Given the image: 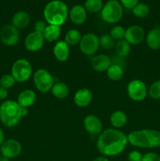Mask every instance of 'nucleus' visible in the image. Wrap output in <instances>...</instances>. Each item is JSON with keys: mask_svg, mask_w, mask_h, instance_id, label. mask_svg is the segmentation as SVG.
Here are the masks:
<instances>
[{"mask_svg": "<svg viewBox=\"0 0 160 161\" xmlns=\"http://www.w3.org/2000/svg\"><path fill=\"white\" fill-rule=\"evenodd\" d=\"M128 138L119 129L108 128L99 135L97 147L104 156L114 157L120 154L128 144Z\"/></svg>", "mask_w": 160, "mask_h": 161, "instance_id": "1", "label": "nucleus"}, {"mask_svg": "<svg viewBox=\"0 0 160 161\" xmlns=\"http://www.w3.org/2000/svg\"><path fill=\"white\" fill-rule=\"evenodd\" d=\"M131 146L143 149H153L160 146V131L152 129H143L132 131L127 135Z\"/></svg>", "mask_w": 160, "mask_h": 161, "instance_id": "2", "label": "nucleus"}, {"mask_svg": "<svg viewBox=\"0 0 160 161\" xmlns=\"http://www.w3.org/2000/svg\"><path fill=\"white\" fill-rule=\"evenodd\" d=\"M45 20L49 25L62 26L68 16V8L65 3L61 0H53L47 3L43 10Z\"/></svg>", "mask_w": 160, "mask_h": 161, "instance_id": "3", "label": "nucleus"}, {"mask_svg": "<svg viewBox=\"0 0 160 161\" xmlns=\"http://www.w3.org/2000/svg\"><path fill=\"white\" fill-rule=\"evenodd\" d=\"M22 117L21 107L17 102L7 100L0 105V120L7 127H15Z\"/></svg>", "mask_w": 160, "mask_h": 161, "instance_id": "4", "label": "nucleus"}, {"mask_svg": "<svg viewBox=\"0 0 160 161\" xmlns=\"http://www.w3.org/2000/svg\"><path fill=\"white\" fill-rule=\"evenodd\" d=\"M123 8L117 0H109L101 9V18L108 24H115L122 19Z\"/></svg>", "mask_w": 160, "mask_h": 161, "instance_id": "5", "label": "nucleus"}, {"mask_svg": "<svg viewBox=\"0 0 160 161\" xmlns=\"http://www.w3.org/2000/svg\"><path fill=\"white\" fill-rule=\"evenodd\" d=\"M32 73V66L26 59H18L13 63L11 69V75L16 82L24 83L28 81Z\"/></svg>", "mask_w": 160, "mask_h": 161, "instance_id": "6", "label": "nucleus"}, {"mask_svg": "<svg viewBox=\"0 0 160 161\" xmlns=\"http://www.w3.org/2000/svg\"><path fill=\"white\" fill-rule=\"evenodd\" d=\"M33 82L39 91L42 93H47L51 91L54 80L51 74L44 69H38L33 75Z\"/></svg>", "mask_w": 160, "mask_h": 161, "instance_id": "7", "label": "nucleus"}, {"mask_svg": "<svg viewBox=\"0 0 160 161\" xmlns=\"http://www.w3.org/2000/svg\"><path fill=\"white\" fill-rule=\"evenodd\" d=\"M78 45L82 53L88 56L93 55L100 47V38L93 33H87L83 36Z\"/></svg>", "mask_w": 160, "mask_h": 161, "instance_id": "8", "label": "nucleus"}, {"mask_svg": "<svg viewBox=\"0 0 160 161\" xmlns=\"http://www.w3.org/2000/svg\"><path fill=\"white\" fill-rule=\"evenodd\" d=\"M127 94L134 102H142L147 97V88L143 81L133 80L127 85Z\"/></svg>", "mask_w": 160, "mask_h": 161, "instance_id": "9", "label": "nucleus"}, {"mask_svg": "<svg viewBox=\"0 0 160 161\" xmlns=\"http://www.w3.org/2000/svg\"><path fill=\"white\" fill-rule=\"evenodd\" d=\"M2 42L8 47L16 46L20 39V31L12 25H6L0 31Z\"/></svg>", "mask_w": 160, "mask_h": 161, "instance_id": "10", "label": "nucleus"}, {"mask_svg": "<svg viewBox=\"0 0 160 161\" xmlns=\"http://www.w3.org/2000/svg\"><path fill=\"white\" fill-rule=\"evenodd\" d=\"M21 144L16 139H8L0 146L2 155L7 158H15L21 153Z\"/></svg>", "mask_w": 160, "mask_h": 161, "instance_id": "11", "label": "nucleus"}, {"mask_svg": "<svg viewBox=\"0 0 160 161\" xmlns=\"http://www.w3.org/2000/svg\"><path fill=\"white\" fill-rule=\"evenodd\" d=\"M45 42L43 35L37 31H31L24 39V46L27 50L30 52H36L42 48Z\"/></svg>", "mask_w": 160, "mask_h": 161, "instance_id": "12", "label": "nucleus"}, {"mask_svg": "<svg viewBox=\"0 0 160 161\" xmlns=\"http://www.w3.org/2000/svg\"><path fill=\"white\" fill-rule=\"evenodd\" d=\"M145 38V32L142 27L138 25H132L125 29L124 39L130 45H138L144 41Z\"/></svg>", "mask_w": 160, "mask_h": 161, "instance_id": "13", "label": "nucleus"}, {"mask_svg": "<svg viewBox=\"0 0 160 161\" xmlns=\"http://www.w3.org/2000/svg\"><path fill=\"white\" fill-rule=\"evenodd\" d=\"M85 129L92 135H100L103 130V124L101 120L95 115H88L83 120Z\"/></svg>", "mask_w": 160, "mask_h": 161, "instance_id": "14", "label": "nucleus"}, {"mask_svg": "<svg viewBox=\"0 0 160 161\" xmlns=\"http://www.w3.org/2000/svg\"><path fill=\"white\" fill-rule=\"evenodd\" d=\"M93 100V94L90 90L82 88L77 91L74 95V102L80 108H85L91 103Z\"/></svg>", "mask_w": 160, "mask_h": 161, "instance_id": "15", "label": "nucleus"}, {"mask_svg": "<svg viewBox=\"0 0 160 161\" xmlns=\"http://www.w3.org/2000/svg\"><path fill=\"white\" fill-rule=\"evenodd\" d=\"M111 58L105 54H97L93 58L91 61V65L93 69L99 72H107L111 65Z\"/></svg>", "mask_w": 160, "mask_h": 161, "instance_id": "16", "label": "nucleus"}, {"mask_svg": "<svg viewBox=\"0 0 160 161\" xmlns=\"http://www.w3.org/2000/svg\"><path fill=\"white\" fill-rule=\"evenodd\" d=\"M69 17L73 24L76 25H81L86 21L87 18L86 10L84 6L80 5H75L71 9L69 12Z\"/></svg>", "mask_w": 160, "mask_h": 161, "instance_id": "17", "label": "nucleus"}, {"mask_svg": "<svg viewBox=\"0 0 160 161\" xmlns=\"http://www.w3.org/2000/svg\"><path fill=\"white\" fill-rule=\"evenodd\" d=\"M36 102V94L34 91L30 89L21 91L17 97V102L20 107L30 108Z\"/></svg>", "mask_w": 160, "mask_h": 161, "instance_id": "18", "label": "nucleus"}, {"mask_svg": "<svg viewBox=\"0 0 160 161\" xmlns=\"http://www.w3.org/2000/svg\"><path fill=\"white\" fill-rule=\"evenodd\" d=\"M53 52L56 59L61 62L67 61L70 55L69 46L64 41H59L56 42L53 47Z\"/></svg>", "mask_w": 160, "mask_h": 161, "instance_id": "19", "label": "nucleus"}, {"mask_svg": "<svg viewBox=\"0 0 160 161\" xmlns=\"http://www.w3.org/2000/svg\"><path fill=\"white\" fill-rule=\"evenodd\" d=\"M30 15L25 11H18L13 15L12 18V25H13L17 29L24 28L29 25Z\"/></svg>", "mask_w": 160, "mask_h": 161, "instance_id": "20", "label": "nucleus"}, {"mask_svg": "<svg viewBox=\"0 0 160 161\" xmlns=\"http://www.w3.org/2000/svg\"><path fill=\"white\" fill-rule=\"evenodd\" d=\"M146 42L149 48L156 50L160 48V30L153 28L147 33L146 36Z\"/></svg>", "mask_w": 160, "mask_h": 161, "instance_id": "21", "label": "nucleus"}, {"mask_svg": "<svg viewBox=\"0 0 160 161\" xmlns=\"http://www.w3.org/2000/svg\"><path fill=\"white\" fill-rule=\"evenodd\" d=\"M110 122L114 128H122L125 127L127 123L126 114L121 110L115 111L110 116Z\"/></svg>", "mask_w": 160, "mask_h": 161, "instance_id": "22", "label": "nucleus"}, {"mask_svg": "<svg viewBox=\"0 0 160 161\" xmlns=\"http://www.w3.org/2000/svg\"><path fill=\"white\" fill-rule=\"evenodd\" d=\"M43 37L45 41L53 42L57 40L61 36V27L56 25H47L45 31L43 32Z\"/></svg>", "mask_w": 160, "mask_h": 161, "instance_id": "23", "label": "nucleus"}, {"mask_svg": "<svg viewBox=\"0 0 160 161\" xmlns=\"http://www.w3.org/2000/svg\"><path fill=\"white\" fill-rule=\"evenodd\" d=\"M52 94L55 97L59 99L65 98L69 94V88L66 83L63 82H58L53 84L51 89Z\"/></svg>", "mask_w": 160, "mask_h": 161, "instance_id": "24", "label": "nucleus"}, {"mask_svg": "<svg viewBox=\"0 0 160 161\" xmlns=\"http://www.w3.org/2000/svg\"><path fill=\"white\" fill-rule=\"evenodd\" d=\"M82 37L83 36L78 30L70 29L64 36V42L68 46H76L79 44Z\"/></svg>", "mask_w": 160, "mask_h": 161, "instance_id": "25", "label": "nucleus"}, {"mask_svg": "<svg viewBox=\"0 0 160 161\" xmlns=\"http://www.w3.org/2000/svg\"><path fill=\"white\" fill-rule=\"evenodd\" d=\"M115 52L119 56L125 58L130 54L131 51V45L125 39L117 41L115 45Z\"/></svg>", "mask_w": 160, "mask_h": 161, "instance_id": "26", "label": "nucleus"}, {"mask_svg": "<svg viewBox=\"0 0 160 161\" xmlns=\"http://www.w3.org/2000/svg\"><path fill=\"white\" fill-rule=\"evenodd\" d=\"M124 70L119 64H111L107 70V75L112 81H119L123 77Z\"/></svg>", "mask_w": 160, "mask_h": 161, "instance_id": "27", "label": "nucleus"}, {"mask_svg": "<svg viewBox=\"0 0 160 161\" xmlns=\"http://www.w3.org/2000/svg\"><path fill=\"white\" fill-rule=\"evenodd\" d=\"M102 0H86L85 2V9L89 13H97L103 8Z\"/></svg>", "mask_w": 160, "mask_h": 161, "instance_id": "28", "label": "nucleus"}, {"mask_svg": "<svg viewBox=\"0 0 160 161\" xmlns=\"http://www.w3.org/2000/svg\"><path fill=\"white\" fill-rule=\"evenodd\" d=\"M133 15L136 17H140V18H143V17H147L150 13V9H149L148 6L146 5L145 3H138L137 5L134 6L132 9Z\"/></svg>", "mask_w": 160, "mask_h": 161, "instance_id": "29", "label": "nucleus"}, {"mask_svg": "<svg viewBox=\"0 0 160 161\" xmlns=\"http://www.w3.org/2000/svg\"><path fill=\"white\" fill-rule=\"evenodd\" d=\"M115 45V40L110 34L102 35L100 37V46L105 50H110Z\"/></svg>", "mask_w": 160, "mask_h": 161, "instance_id": "30", "label": "nucleus"}, {"mask_svg": "<svg viewBox=\"0 0 160 161\" xmlns=\"http://www.w3.org/2000/svg\"><path fill=\"white\" fill-rule=\"evenodd\" d=\"M125 29L123 27L117 25V26H115L111 28V31H110V36L115 40L119 41L124 39V38H125Z\"/></svg>", "mask_w": 160, "mask_h": 161, "instance_id": "31", "label": "nucleus"}, {"mask_svg": "<svg viewBox=\"0 0 160 161\" xmlns=\"http://www.w3.org/2000/svg\"><path fill=\"white\" fill-rule=\"evenodd\" d=\"M15 79L11 74H6V75H3L2 78L0 79V86L5 89L8 90L13 86V85L15 84Z\"/></svg>", "mask_w": 160, "mask_h": 161, "instance_id": "32", "label": "nucleus"}, {"mask_svg": "<svg viewBox=\"0 0 160 161\" xmlns=\"http://www.w3.org/2000/svg\"><path fill=\"white\" fill-rule=\"evenodd\" d=\"M148 94L152 98L155 100L160 99V80L155 81L150 86L148 90Z\"/></svg>", "mask_w": 160, "mask_h": 161, "instance_id": "33", "label": "nucleus"}, {"mask_svg": "<svg viewBox=\"0 0 160 161\" xmlns=\"http://www.w3.org/2000/svg\"><path fill=\"white\" fill-rule=\"evenodd\" d=\"M143 155L136 150L131 151L127 156L128 161H142Z\"/></svg>", "mask_w": 160, "mask_h": 161, "instance_id": "34", "label": "nucleus"}, {"mask_svg": "<svg viewBox=\"0 0 160 161\" xmlns=\"http://www.w3.org/2000/svg\"><path fill=\"white\" fill-rule=\"evenodd\" d=\"M46 27L47 25L45 21L38 20V21H36L34 25V31H37V32L39 33H41V34H43Z\"/></svg>", "mask_w": 160, "mask_h": 161, "instance_id": "35", "label": "nucleus"}, {"mask_svg": "<svg viewBox=\"0 0 160 161\" xmlns=\"http://www.w3.org/2000/svg\"><path fill=\"white\" fill-rule=\"evenodd\" d=\"M142 161H160V157L155 153H147L143 156Z\"/></svg>", "mask_w": 160, "mask_h": 161, "instance_id": "36", "label": "nucleus"}, {"mask_svg": "<svg viewBox=\"0 0 160 161\" xmlns=\"http://www.w3.org/2000/svg\"><path fill=\"white\" fill-rule=\"evenodd\" d=\"M138 1L139 0H121V3L125 8L132 9L136 5L138 4Z\"/></svg>", "mask_w": 160, "mask_h": 161, "instance_id": "37", "label": "nucleus"}, {"mask_svg": "<svg viewBox=\"0 0 160 161\" xmlns=\"http://www.w3.org/2000/svg\"><path fill=\"white\" fill-rule=\"evenodd\" d=\"M8 97V91L5 88L0 86V100H5Z\"/></svg>", "mask_w": 160, "mask_h": 161, "instance_id": "38", "label": "nucleus"}, {"mask_svg": "<svg viewBox=\"0 0 160 161\" xmlns=\"http://www.w3.org/2000/svg\"><path fill=\"white\" fill-rule=\"evenodd\" d=\"M4 141H5L4 132H3V130H2V128L0 127V146L4 142Z\"/></svg>", "mask_w": 160, "mask_h": 161, "instance_id": "39", "label": "nucleus"}, {"mask_svg": "<svg viewBox=\"0 0 160 161\" xmlns=\"http://www.w3.org/2000/svg\"><path fill=\"white\" fill-rule=\"evenodd\" d=\"M28 114V108H24V107H21V115L22 117H24Z\"/></svg>", "mask_w": 160, "mask_h": 161, "instance_id": "40", "label": "nucleus"}, {"mask_svg": "<svg viewBox=\"0 0 160 161\" xmlns=\"http://www.w3.org/2000/svg\"><path fill=\"white\" fill-rule=\"evenodd\" d=\"M92 161H110L108 158H106L105 157H98L97 158H95Z\"/></svg>", "mask_w": 160, "mask_h": 161, "instance_id": "41", "label": "nucleus"}, {"mask_svg": "<svg viewBox=\"0 0 160 161\" xmlns=\"http://www.w3.org/2000/svg\"><path fill=\"white\" fill-rule=\"evenodd\" d=\"M0 161H9V159L7 158L6 157H5V156L1 155L0 156Z\"/></svg>", "mask_w": 160, "mask_h": 161, "instance_id": "42", "label": "nucleus"}, {"mask_svg": "<svg viewBox=\"0 0 160 161\" xmlns=\"http://www.w3.org/2000/svg\"><path fill=\"white\" fill-rule=\"evenodd\" d=\"M1 154H2V153H1V151H0V156H1Z\"/></svg>", "mask_w": 160, "mask_h": 161, "instance_id": "43", "label": "nucleus"}]
</instances>
